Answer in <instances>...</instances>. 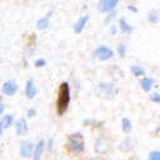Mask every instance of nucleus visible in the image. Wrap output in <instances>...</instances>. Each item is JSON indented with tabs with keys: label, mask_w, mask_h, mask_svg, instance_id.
<instances>
[{
	"label": "nucleus",
	"mask_w": 160,
	"mask_h": 160,
	"mask_svg": "<svg viewBox=\"0 0 160 160\" xmlns=\"http://www.w3.org/2000/svg\"><path fill=\"white\" fill-rule=\"evenodd\" d=\"M70 102V88L68 82H61L58 89V98H56V114L59 116L64 115L69 108Z\"/></svg>",
	"instance_id": "nucleus-1"
},
{
	"label": "nucleus",
	"mask_w": 160,
	"mask_h": 160,
	"mask_svg": "<svg viewBox=\"0 0 160 160\" xmlns=\"http://www.w3.org/2000/svg\"><path fill=\"white\" fill-rule=\"evenodd\" d=\"M66 150L75 154H82L85 151V141H84L82 134L74 132L69 135L66 141Z\"/></svg>",
	"instance_id": "nucleus-2"
},
{
	"label": "nucleus",
	"mask_w": 160,
	"mask_h": 160,
	"mask_svg": "<svg viewBox=\"0 0 160 160\" xmlns=\"http://www.w3.org/2000/svg\"><path fill=\"white\" fill-rule=\"evenodd\" d=\"M119 92V89L115 84L112 82H101L96 85L95 88V95L98 98L105 99V100H111L114 99Z\"/></svg>",
	"instance_id": "nucleus-3"
},
{
	"label": "nucleus",
	"mask_w": 160,
	"mask_h": 160,
	"mask_svg": "<svg viewBox=\"0 0 160 160\" xmlns=\"http://www.w3.org/2000/svg\"><path fill=\"white\" fill-rule=\"evenodd\" d=\"M92 55H94L96 59H99V60H106V59H110V58L114 55V52H112V50H111L110 48H108V46H100V48H96V49L94 50Z\"/></svg>",
	"instance_id": "nucleus-4"
},
{
	"label": "nucleus",
	"mask_w": 160,
	"mask_h": 160,
	"mask_svg": "<svg viewBox=\"0 0 160 160\" xmlns=\"http://www.w3.org/2000/svg\"><path fill=\"white\" fill-rule=\"evenodd\" d=\"M119 0H100L98 4V10L100 12H109L112 11L114 8L118 5Z\"/></svg>",
	"instance_id": "nucleus-5"
},
{
	"label": "nucleus",
	"mask_w": 160,
	"mask_h": 160,
	"mask_svg": "<svg viewBox=\"0 0 160 160\" xmlns=\"http://www.w3.org/2000/svg\"><path fill=\"white\" fill-rule=\"evenodd\" d=\"M18 90V85L14 80H9V81H5L2 84V88H1V91L4 95H8V96H11L16 92Z\"/></svg>",
	"instance_id": "nucleus-6"
},
{
	"label": "nucleus",
	"mask_w": 160,
	"mask_h": 160,
	"mask_svg": "<svg viewBox=\"0 0 160 160\" xmlns=\"http://www.w3.org/2000/svg\"><path fill=\"white\" fill-rule=\"evenodd\" d=\"M108 149H109V141L106 140V138H104V136L99 138L95 142V151L98 154H104L108 151Z\"/></svg>",
	"instance_id": "nucleus-7"
},
{
	"label": "nucleus",
	"mask_w": 160,
	"mask_h": 160,
	"mask_svg": "<svg viewBox=\"0 0 160 160\" xmlns=\"http://www.w3.org/2000/svg\"><path fill=\"white\" fill-rule=\"evenodd\" d=\"M34 151H35V148H34V144L31 141L24 142L21 145V148H20V154H21L22 158H30V156H32Z\"/></svg>",
	"instance_id": "nucleus-8"
},
{
	"label": "nucleus",
	"mask_w": 160,
	"mask_h": 160,
	"mask_svg": "<svg viewBox=\"0 0 160 160\" xmlns=\"http://www.w3.org/2000/svg\"><path fill=\"white\" fill-rule=\"evenodd\" d=\"M38 90H36V86H35V82L32 79H30L28 82H26V86H25V95L28 99H34L35 95H36Z\"/></svg>",
	"instance_id": "nucleus-9"
},
{
	"label": "nucleus",
	"mask_w": 160,
	"mask_h": 160,
	"mask_svg": "<svg viewBox=\"0 0 160 160\" xmlns=\"http://www.w3.org/2000/svg\"><path fill=\"white\" fill-rule=\"evenodd\" d=\"M15 130H16V134L18 135H25L29 130L28 128V124H26V120L25 119H20L16 121L15 124Z\"/></svg>",
	"instance_id": "nucleus-10"
},
{
	"label": "nucleus",
	"mask_w": 160,
	"mask_h": 160,
	"mask_svg": "<svg viewBox=\"0 0 160 160\" xmlns=\"http://www.w3.org/2000/svg\"><path fill=\"white\" fill-rule=\"evenodd\" d=\"M88 19H89V16H88V15H85V16L80 18V19L76 21V24L74 25V31H75L76 34H79V32H81V31H82V29H84V26H85V24H86Z\"/></svg>",
	"instance_id": "nucleus-11"
},
{
	"label": "nucleus",
	"mask_w": 160,
	"mask_h": 160,
	"mask_svg": "<svg viewBox=\"0 0 160 160\" xmlns=\"http://www.w3.org/2000/svg\"><path fill=\"white\" fill-rule=\"evenodd\" d=\"M12 120H14V116L12 115H5L1 120H0V128H1V132L4 129H8L10 128V125L12 124Z\"/></svg>",
	"instance_id": "nucleus-12"
},
{
	"label": "nucleus",
	"mask_w": 160,
	"mask_h": 160,
	"mask_svg": "<svg viewBox=\"0 0 160 160\" xmlns=\"http://www.w3.org/2000/svg\"><path fill=\"white\" fill-rule=\"evenodd\" d=\"M42 150H44V140H40L35 148V151H34V159L35 160H39L41 158V154H42Z\"/></svg>",
	"instance_id": "nucleus-13"
},
{
	"label": "nucleus",
	"mask_w": 160,
	"mask_h": 160,
	"mask_svg": "<svg viewBox=\"0 0 160 160\" xmlns=\"http://www.w3.org/2000/svg\"><path fill=\"white\" fill-rule=\"evenodd\" d=\"M140 84H141V88H142L145 91H149V90H151V88H152V85H154V80L150 79V78H144Z\"/></svg>",
	"instance_id": "nucleus-14"
},
{
	"label": "nucleus",
	"mask_w": 160,
	"mask_h": 160,
	"mask_svg": "<svg viewBox=\"0 0 160 160\" xmlns=\"http://www.w3.org/2000/svg\"><path fill=\"white\" fill-rule=\"evenodd\" d=\"M120 30H122L125 34H131V31H132V28L125 21V19H120Z\"/></svg>",
	"instance_id": "nucleus-15"
},
{
	"label": "nucleus",
	"mask_w": 160,
	"mask_h": 160,
	"mask_svg": "<svg viewBox=\"0 0 160 160\" xmlns=\"http://www.w3.org/2000/svg\"><path fill=\"white\" fill-rule=\"evenodd\" d=\"M48 25H49V15L48 16H45V18H42V19H40L39 21H38V29L39 30H44V29H46L48 28Z\"/></svg>",
	"instance_id": "nucleus-16"
},
{
	"label": "nucleus",
	"mask_w": 160,
	"mask_h": 160,
	"mask_svg": "<svg viewBox=\"0 0 160 160\" xmlns=\"http://www.w3.org/2000/svg\"><path fill=\"white\" fill-rule=\"evenodd\" d=\"M131 72H132L135 76H142V75L145 74L144 69H142L141 66H139V65H132V66H131Z\"/></svg>",
	"instance_id": "nucleus-17"
},
{
	"label": "nucleus",
	"mask_w": 160,
	"mask_h": 160,
	"mask_svg": "<svg viewBox=\"0 0 160 160\" xmlns=\"http://www.w3.org/2000/svg\"><path fill=\"white\" fill-rule=\"evenodd\" d=\"M122 130H124L125 132H130V131H131V122H130V120L126 119V118L122 119Z\"/></svg>",
	"instance_id": "nucleus-18"
},
{
	"label": "nucleus",
	"mask_w": 160,
	"mask_h": 160,
	"mask_svg": "<svg viewBox=\"0 0 160 160\" xmlns=\"http://www.w3.org/2000/svg\"><path fill=\"white\" fill-rule=\"evenodd\" d=\"M158 19H159V18H158V12H156V11H151V12L149 14V20H150L151 22H154V24L158 22Z\"/></svg>",
	"instance_id": "nucleus-19"
},
{
	"label": "nucleus",
	"mask_w": 160,
	"mask_h": 160,
	"mask_svg": "<svg viewBox=\"0 0 160 160\" xmlns=\"http://www.w3.org/2000/svg\"><path fill=\"white\" fill-rule=\"evenodd\" d=\"M149 159L151 160H160V152L159 151H152L149 154Z\"/></svg>",
	"instance_id": "nucleus-20"
},
{
	"label": "nucleus",
	"mask_w": 160,
	"mask_h": 160,
	"mask_svg": "<svg viewBox=\"0 0 160 160\" xmlns=\"http://www.w3.org/2000/svg\"><path fill=\"white\" fill-rule=\"evenodd\" d=\"M150 99H151L152 101H155V102H160V94H152V95L150 96Z\"/></svg>",
	"instance_id": "nucleus-21"
},
{
	"label": "nucleus",
	"mask_w": 160,
	"mask_h": 160,
	"mask_svg": "<svg viewBox=\"0 0 160 160\" xmlns=\"http://www.w3.org/2000/svg\"><path fill=\"white\" fill-rule=\"evenodd\" d=\"M118 50H119V54H120V55H121V56H122V55H124V54H125V46H124V45H122V44H121V45H119V46H118Z\"/></svg>",
	"instance_id": "nucleus-22"
},
{
	"label": "nucleus",
	"mask_w": 160,
	"mask_h": 160,
	"mask_svg": "<svg viewBox=\"0 0 160 160\" xmlns=\"http://www.w3.org/2000/svg\"><path fill=\"white\" fill-rule=\"evenodd\" d=\"M45 65V60L44 59H39L36 62H35V66L36 68H39V66H44Z\"/></svg>",
	"instance_id": "nucleus-23"
},
{
	"label": "nucleus",
	"mask_w": 160,
	"mask_h": 160,
	"mask_svg": "<svg viewBox=\"0 0 160 160\" xmlns=\"http://www.w3.org/2000/svg\"><path fill=\"white\" fill-rule=\"evenodd\" d=\"M34 115H35V109H29L28 116H34Z\"/></svg>",
	"instance_id": "nucleus-24"
},
{
	"label": "nucleus",
	"mask_w": 160,
	"mask_h": 160,
	"mask_svg": "<svg viewBox=\"0 0 160 160\" xmlns=\"http://www.w3.org/2000/svg\"><path fill=\"white\" fill-rule=\"evenodd\" d=\"M4 111V104H1V106H0V112H2Z\"/></svg>",
	"instance_id": "nucleus-25"
}]
</instances>
